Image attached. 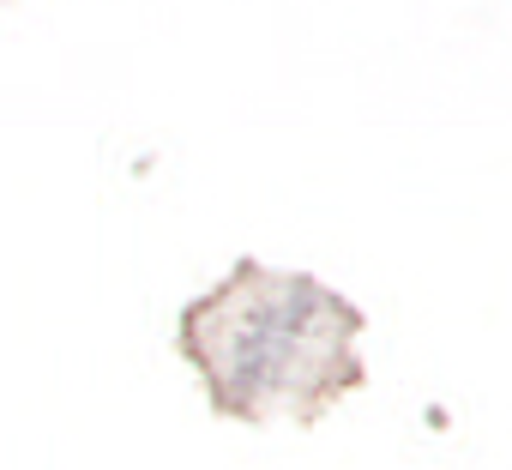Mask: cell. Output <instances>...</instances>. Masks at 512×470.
Wrapping results in <instances>:
<instances>
[{
	"mask_svg": "<svg viewBox=\"0 0 512 470\" xmlns=\"http://www.w3.org/2000/svg\"><path fill=\"white\" fill-rule=\"evenodd\" d=\"M368 314L314 272L235 260L229 278L181 308L175 350L205 380L223 422H302L314 428L362 392Z\"/></svg>",
	"mask_w": 512,
	"mask_h": 470,
	"instance_id": "cell-1",
	"label": "cell"
}]
</instances>
